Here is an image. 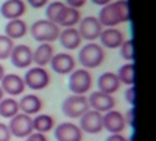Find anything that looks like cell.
Wrapping results in <instances>:
<instances>
[{"label": "cell", "instance_id": "cell-11", "mask_svg": "<svg viewBox=\"0 0 156 141\" xmlns=\"http://www.w3.org/2000/svg\"><path fill=\"white\" fill-rule=\"evenodd\" d=\"M9 60L12 63V66L17 69H28L33 63V50L27 44H19L14 46L12 52L9 55Z\"/></svg>", "mask_w": 156, "mask_h": 141}, {"label": "cell", "instance_id": "cell-7", "mask_svg": "<svg viewBox=\"0 0 156 141\" xmlns=\"http://www.w3.org/2000/svg\"><path fill=\"white\" fill-rule=\"evenodd\" d=\"M8 129L11 132V136L27 138L30 133H33V118L19 111L16 116H12L9 119Z\"/></svg>", "mask_w": 156, "mask_h": 141}, {"label": "cell", "instance_id": "cell-26", "mask_svg": "<svg viewBox=\"0 0 156 141\" xmlns=\"http://www.w3.org/2000/svg\"><path fill=\"white\" fill-rule=\"evenodd\" d=\"M134 74H136V68H134V63H125L119 68V71L115 72L117 79L122 85L126 86H131L134 85Z\"/></svg>", "mask_w": 156, "mask_h": 141}, {"label": "cell", "instance_id": "cell-13", "mask_svg": "<svg viewBox=\"0 0 156 141\" xmlns=\"http://www.w3.org/2000/svg\"><path fill=\"white\" fill-rule=\"evenodd\" d=\"M0 88L3 89V93L9 97H16L23 94L25 91V82L20 75L17 74H5L3 79L0 80Z\"/></svg>", "mask_w": 156, "mask_h": 141}, {"label": "cell", "instance_id": "cell-22", "mask_svg": "<svg viewBox=\"0 0 156 141\" xmlns=\"http://www.w3.org/2000/svg\"><path fill=\"white\" fill-rule=\"evenodd\" d=\"M27 33H28V25L22 19H11L5 25V35L8 38H11L12 41L20 39V38H23Z\"/></svg>", "mask_w": 156, "mask_h": 141}, {"label": "cell", "instance_id": "cell-8", "mask_svg": "<svg viewBox=\"0 0 156 141\" xmlns=\"http://www.w3.org/2000/svg\"><path fill=\"white\" fill-rule=\"evenodd\" d=\"M76 30H78V33H80L81 39H86L87 43H92V41L98 39V36H100L103 27H101V24L98 22L97 17L86 16V17L80 19Z\"/></svg>", "mask_w": 156, "mask_h": 141}, {"label": "cell", "instance_id": "cell-17", "mask_svg": "<svg viewBox=\"0 0 156 141\" xmlns=\"http://www.w3.org/2000/svg\"><path fill=\"white\" fill-rule=\"evenodd\" d=\"M25 11H27V3L23 0H5L0 6V14L6 20L11 19H20Z\"/></svg>", "mask_w": 156, "mask_h": 141}, {"label": "cell", "instance_id": "cell-10", "mask_svg": "<svg viewBox=\"0 0 156 141\" xmlns=\"http://www.w3.org/2000/svg\"><path fill=\"white\" fill-rule=\"evenodd\" d=\"M87 104L90 110H95L98 113H106L112 108H115V99L112 94H106L101 91H94L87 97Z\"/></svg>", "mask_w": 156, "mask_h": 141}, {"label": "cell", "instance_id": "cell-2", "mask_svg": "<svg viewBox=\"0 0 156 141\" xmlns=\"http://www.w3.org/2000/svg\"><path fill=\"white\" fill-rule=\"evenodd\" d=\"M105 58H106L105 49H103L100 44H97L95 41L84 44L80 49V52H78V61H80L81 68H84L87 71L101 66Z\"/></svg>", "mask_w": 156, "mask_h": 141}, {"label": "cell", "instance_id": "cell-23", "mask_svg": "<svg viewBox=\"0 0 156 141\" xmlns=\"http://www.w3.org/2000/svg\"><path fill=\"white\" fill-rule=\"evenodd\" d=\"M55 129V119L50 114H36L33 118V132L47 133Z\"/></svg>", "mask_w": 156, "mask_h": 141}, {"label": "cell", "instance_id": "cell-19", "mask_svg": "<svg viewBox=\"0 0 156 141\" xmlns=\"http://www.w3.org/2000/svg\"><path fill=\"white\" fill-rule=\"evenodd\" d=\"M58 39L61 43V46L67 50H75L81 46V36L78 33V30L75 27H69V28H64L59 32Z\"/></svg>", "mask_w": 156, "mask_h": 141}, {"label": "cell", "instance_id": "cell-29", "mask_svg": "<svg viewBox=\"0 0 156 141\" xmlns=\"http://www.w3.org/2000/svg\"><path fill=\"white\" fill-rule=\"evenodd\" d=\"M119 49H120V57H122L126 63H134V47H133V39H125Z\"/></svg>", "mask_w": 156, "mask_h": 141}, {"label": "cell", "instance_id": "cell-24", "mask_svg": "<svg viewBox=\"0 0 156 141\" xmlns=\"http://www.w3.org/2000/svg\"><path fill=\"white\" fill-rule=\"evenodd\" d=\"M19 113V100L14 97H3L0 100V116L5 119H11Z\"/></svg>", "mask_w": 156, "mask_h": 141}, {"label": "cell", "instance_id": "cell-39", "mask_svg": "<svg viewBox=\"0 0 156 141\" xmlns=\"http://www.w3.org/2000/svg\"><path fill=\"white\" fill-rule=\"evenodd\" d=\"M3 97H5V93H3V89H2V88H0V100H2Z\"/></svg>", "mask_w": 156, "mask_h": 141}, {"label": "cell", "instance_id": "cell-6", "mask_svg": "<svg viewBox=\"0 0 156 141\" xmlns=\"http://www.w3.org/2000/svg\"><path fill=\"white\" fill-rule=\"evenodd\" d=\"M22 79L25 82V86H28L33 91H41V89L48 86L50 74H48V71H45V68L34 66V68H28L27 74Z\"/></svg>", "mask_w": 156, "mask_h": 141}, {"label": "cell", "instance_id": "cell-21", "mask_svg": "<svg viewBox=\"0 0 156 141\" xmlns=\"http://www.w3.org/2000/svg\"><path fill=\"white\" fill-rule=\"evenodd\" d=\"M97 85H98V91L106 93V94H114V93L119 91L122 83L117 79L115 72H105L98 77Z\"/></svg>", "mask_w": 156, "mask_h": 141}, {"label": "cell", "instance_id": "cell-34", "mask_svg": "<svg viewBox=\"0 0 156 141\" xmlns=\"http://www.w3.org/2000/svg\"><path fill=\"white\" fill-rule=\"evenodd\" d=\"M25 141H47V136H45L44 133L33 132V133H30L27 138H25Z\"/></svg>", "mask_w": 156, "mask_h": 141}, {"label": "cell", "instance_id": "cell-33", "mask_svg": "<svg viewBox=\"0 0 156 141\" xmlns=\"http://www.w3.org/2000/svg\"><path fill=\"white\" fill-rule=\"evenodd\" d=\"M27 3H28L31 8L39 9V8H44V6H47L48 0H27Z\"/></svg>", "mask_w": 156, "mask_h": 141}, {"label": "cell", "instance_id": "cell-20", "mask_svg": "<svg viewBox=\"0 0 156 141\" xmlns=\"http://www.w3.org/2000/svg\"><path fill=\"white\" fill-rule=\"evenodd\" d=\"M42 105L44 104L39 96L27 94L19 100V111L28 114V116H33V114H39V111L42 110Z\"/></svg>", "mask_w": 156, "mask_h": 141}, {"label": "cell", "instance_id": "cell-12", "mask_svg": "<svg viewBox=\"0 0 156 141\" xmlns=\"http://www.w3.org/2000/svg\"><path fill=\"white\" fill-rule=\"evenodd\" d=\"M56 141H83V132L73 122H61L53 129Z\"/></svg>", "mask_w": 156, "mask_h": 141}, {"label": "cell", "instance_id": "cell-36", "mask_svg": "<svg viewBox=\"0 0 156 141\" xmlns=\"http://www.w3.org/2000/svg\"><path fill=\"white\" fill-rule=\"evenodd\" d=\"M105 141H128V138L122 133H109V136Z\"/></svg>", "mask_w": 156, "mask_h": 141}, {"label": "cell", "instance_id": "cell-38", "mask_svg": "<svg viewBox=\"0 0 156 141\" xmlns=\"http://www.w3.org/2000/svg\"><path fill=\"white\" fill-rule=\"evenodd\" d=\"M5 74H6V72H5V68H3L2 63H0V80L3 79V75H5Z\"/></svg>", "mask_w": 156, "mask_h": 141}, {"label": "cell", "instance_id": "cell-31", "mask_svg": "<svg viewBox=\"0 0 156 141\" xmlns=\"http://www.w3.org/2000/svg\"><path fill=\"white\" fill-rule=\"evenodd\" d=\"M11 139V132L8 129V125L0 122V141H9Z\"/></svg>", "mask_w": 156, "mask_h": 141}, {"label": "cell", "instance_id": "cell-5", "mask_svg": "<svg viewBox=\"0 0 156 141\" xmlns=\"http://www.w3.org/2000/svg\"><path fill=\"white\" fill-rule=\"evenodd\" d=\"M61 110L64 113V116H67L70 119H80L83 114L89 110L87 97L86 96H78V94L67 96L66 99L62 100Z\"/></svg>", "mask_w": 156, "mask_h": 141}, {"label": "cell", "instance_id": "cell-1", "mask_svg": "<svg viewBox=\"0 0 156 141\" xmlns=\"http://www.w3.org/2000/svg\"><path fill=\"white\" fill-rule=\"evenodd\" d=\"M129 17H131V13H129L128 0H117V2H111L105 6H101L97 19L103 28H108V27H117L119 24L128 22Z\"/></svg>", "mask_w": 156, "mask_h": 141}, {"label": "cell", "instance_id": "cell-14", "mask_svg": "<svg viewBox=\"0 0 156 141\" xmlns=\"http://www.w3.org/2000/svg\"><path fill=\"white\" fill-rule=\"evenodd\" d=\"M126 127L123 113L119 110H109L106 113H103V129L109 133H123Z\"/></svg>", "mask_w": 156, "mask_h": 141}, {"label": "cell", "instance_id": "cell-9", "mask_svg": "<svg viewBox=\"0 0 156 141\" xmlns=\"http://www.w3.org/2000/svg\"><path fill=\"white\" fill-rule=\"evenodd\" d=\"M78 127L81 129L83 133L98 135L103 130V114L89 108L80 118V124H78Z\"/></svg>", "mask_w": 156, "mask_h": 141}, {"label": "cell", "instance_id": "cell-27", "mask_svg": "<svg viewBox=\"0 0 156 141\" xmlns=\"http://www.w3.org/2000/svg\"><path fill=\"white\" fill-rule=\"evenodd\" d=\"M66 3L64 2H51V3H47V8H45V17L47 20H51V22H55L58 25L61 16H62V13L64 9H66Z\"/></svg>", "mask_w": 156, "mask_h": 141}, {"label": "cell", "instance_id": "cell-4", "mask_svg": "<svg viewBox=\"0 0 156 141\" xmlns=\"http://www.w3.org/2000/svg\"><path fill=\"white\" fill-rule=\"evenodd\" d=\"M67 86H69V91L72 94L84 96L90 91V88H92V75H90V72L84 68L73 69L69 74Z\"/></svg>", "mask_w": 156, "mask_h": 141}, {"label": "cell", "instance_id": "cell-37", "mask_svg": "<svg viewBox=\"0 0 156 141\" xmlns=\"http://www.w3.org/2000/svg\"><path fill=\"white\" fill-rule=\"evenodd\" d=\"M94 5H97V6H105V5H108V3H111L112 0H90Z\"/></svg>", "mask_w": 156, "mask_h": 141}, {"label": "cell", "instance_id": "cell-28", "mask_svg": "<svg viewBox=\"0 0 156 141\" xmlns=\"http://www.w3.org/2000/svg\"><path fill=\"white\" fill-rule=\"evenodd\" d=\"M14 41L8 38L6 35H0V60H6L9 58L12 49H14Z\"/></svg>", "mask_w": 156, "mask_h": 141}, {"label": "cell", "instance_id": "cell-18", "mask_svg": "<svg viewBox=\"0 0 156 141\" xmlns=\"http://www.w3.org/2000/svg\"><path fill=\"white\" fill-rule=\"evenodd\" d=\"M55 55V49L48 43H39V46L33 50V63L39 68H45L50 65L51 57Z\"/></svg>", "mask_w": 156, "mask_h": 141}, {"label": "cell", "instance_id": "cell-32", "mask_svg": "<svg viewBox=\"0 0 156 141\" xmlns=\"http://www.w3.org/2000/svg\"><path fill=\"white\" fill-rule=\"evenodd\" d=\"M123 118H125L126 125H131V127H134V107L128 108V111L123 114Z\"/></svg>", "mask_w": 156, "mask_h": 141}, {"label": "cell", "instance_id": "cell-3", "mask_svg": "<svg viewBox=\"0 0 156 141\" xmlns=\"http://www.w3.org/2000/svg\"><path fill=\"white\" fill-rule=\"evenodd\" d=\"M59 25H56L55 22L47 20V19H41V20H36L34 24H31V38L37 43H48L51 44L53 41L58 39L59 36Z\"/></svg>", "mask_w": 156, "mask_h": 141}, {"label": "cell", "instance_id": "cell-16", "mask_svg": "<svg viewBox=\"0 0 156 141\" xmlns=\"http://www.w3.org/2000/svg\"><path fill=\"white\" fill-rule=\"evenodd\" d=\"M75 65H76L75 58L70 54H66V52L55 54L50 60L51 71H55L56 74H61V75H69L75 69Z\"/></svg>", "mask_w": 156, "mask_h": 141}, {"label": "cell", "instance_id": "cell-15", "mask_svg": "<svg viewBox=\"0 0 156 141\" xmlns=\"http://www.w3.org/2000/svg\"><path fill=\"white\" fill-rule=\"evenodd\" d=\"M98 39L103 49H119L122 43L125 41V35L117 27H108V28L101 30Z\"/></svg>", "mask_w": 156, "mask_h": 141}, {"label": "cell", "instance_id": "cell-30", "mask_svg": "<svg viewBox=\"0 0 156 141\" xmlns=\"http://www.w3.org/2000/svg\"><path fill=\"white\" fill-rule=\"evenodd\" d=\"M136 88H134V85H131V86H128L126 88V91H125V99H126V102H128V104L129 105H131V107H134V104H136Z\"/></svg>", "mask_w": 156, "mask_h": 141}, {"label": "cell", "instance_id": "cell-25", "mask_svg": "<svg viewBox=\"0 0 156 141\" xmlns=\"http://www.w3.org/2000/svg\"><path fill=\"white\" fill-rule=\"evenodd\" d=\"M80 19H81V13H80V9L66 6V9H64V13H62V16H61L58 25H59V27H64V28L75 27V25L80 22Z\"/></svg>", "mask_w": 156, "mask_h": 141}, {"label": "cell", "instance_id": "cell-35", "mask_svg": "<svg viewBox=\"0 0 156 141\" xmlns=\"http://www.w3.org/2000/svg\"><path fill=\"white\" fill-rule=\"evenodd\" d=\"M64 3H66L67 6H70V8H76V9H80V8H83V6H84L86 0H66Z\"/></svg>", "mask_w": 156, "mask_h": 141}]
</instances>
